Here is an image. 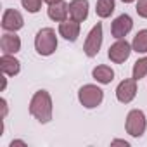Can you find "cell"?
Wrapping results in <instances>:
<instances>
[{"instance_id": "1", "label": "cell", "mask_w": 147, "mask_h": 147, "mask_svg": "<svg viewBox=\"0 0 147 147\" xmlns=\"http://www.w3.org/2000/svg\"><path fill=\"white\" fill-rule=\"evenodd\" d=\"M52 97L47 90H38L30 100V114L42 125L52 119Z\"/></svg>"}, {"instance_id": "2", "label": "cell", "mask_w": 147, "mask_h": 147, "mask_svg": "<svg viewBox=\"0 0 147 147\" xmlns=\"http://www.w3.org/2000/svg\"><path fill=\"white\" fill-rule=\"evenodd\" d=\"M35 49L40 55L49 57L57 49V36L52 28H42L35 36Z\"/></svg>"}, {"instance_id": "3", "label": "cell", "mask_w": 147, "mask_h": 147, "mask_svg": "<svg viewBox=\"0 0 147 147\" xmlns=\"http://www.w3.org/2000/svg\"><path fill=\"white\" fill-rule=\"evenodd\" d=\"M78 100H80V104L83 107L94 109V107H97V106L102 104V100H104V90L100 87H97V85H92V83L83 85L78 90Z\"/></svg>"}, {"instance_id": "4", "label": "cell", "mask_w": 147, "mask_h": 147, "mask_svg": "<svg viewBox=\"0 0 147 147\" xmlns=\"http://www.w3.org/2000/svg\"><path fill=\"white\" fill-rule=\"evenodd\" d=\"M125 128H126V133L138 138L145 133V128H147V119H145V114L144 111L140 109H131L128 114H126V121H125Z\"/></svg>"}, {"instance_id": "5", "label": "cell", "mask_w": 147, "mask_h": 147, "mask_svg": "<svg viewBox=\"0 0 147 147\" xmlns=\"http://www.w3.org/2000/svg\"><path fill=\"white\" fill-rule=\"evenodd\" d=\"M102 38H104V35H102V24L97 23L90 30V33L87 35L85 43H83V52H85L87 57H95L99 54V50L102 47Z\"/></svg>"}, {"instance_id": "6", "label": "cell", "mask_w": 147, "mask_h": 147, "mask_svg": "<svg viewBox=\"0 0 147 147\" xmlns=\"http://www.w3.org/2000/svg\"><path fill=\"white\" fill-rule=\"evenodd\" d=\"M131 52H133L131 43H128L125 38H119V40H116V42L109 47L107 57H109L114 64H121V62H125V61L130 57Z\"/></svg>"}, {"instance_id": "7", "label": "cell", "mask_w": 147, "mask_h": 147, "mask_svg": "<svg viewBox=\"0 0 147 147\" xmlns=\"http://www.w3.org/2000/svg\"><path fill=\"white\" fill-rule=\"evenodd\" d=\"M137 95V80L135 78H126L116 87V99L121 104H130Z\"/></svg>"}, {"instance_id": "8", "label": "cell", "mask_w": 147, "mask_h": 147, "mask_svg": "<svg viewBox=\"0 0 147 147\" xmlns=\"http://www.w3.org/2000/svg\"><path fill=\"white\" fill-rule=\"evenodd\" d=\"M24 26V19H23V14L16 9H5L4 11V16H2V28L5 31H19L21 28Z\"/></svg>"}, {"instance_id": "9", "label": "cell", "mask_w": 147, "mask_h": 147, "mask_svg": "<svg viewBox=\"0 0 147 147\" xmlns=\"http://www.w3.org/2000/svg\"><path fill=\"white\" fill-rule=\"evenodd\" d=\"M131 28H133V19L128 14H121V16H118L113 21V24H111V35L116 40H119V38H125L131 31Z\"/></svg>"}, {"instance_id": "10", "label": "cell", "mask_w": 147, "mask_h": 147, "mask_svg": "<svg viewBox=\"0 0 147 147\" xmlns=\"http://www.w3.org/2000/svg\"><path fill=\"white\" fill-rule=\"evenodd\" d=\"M59 35L67 42H76V38L80 36V23L71 18L59 23Z\"/></svg>"}, {"instance_id": "11", "label": "cell", "mask_w": 147, "mask_h": 147, "mask_svg": "<svg viewBox=\"0 0 147 147\" xmlns=\"http://www.w3.org/2000/svg\"><path fill=\"white\" fill-rule=\"evenodd\" d=\"M0 49L4 54H18L21 50V38L16 33L7 31L0 38Z\"/></svg>"}, {"instance_id": "12", "label": "cell", "mask_w": 147, "mask_h": 147, "mask_svg": "<svg viewBox=\"0 0 147 147\" xmlns=\"http://www.w3.org/2000/svg\"><path fill=\"white\" fill-rule=\"evenodd\" d=\"M69 18L78 23H83L88 18V0H71L69 2Z\"/></svg>"}, {"instance_id": "13", "label": "cell", "mask_w": 147, "mask_h": 147, "mask_svg": "<svg viewBox=\"0 0 147 147\" xmlns=\"http://www.w3.org/2000/svg\"><path fill=\"white\" fill-rule=\"evenodd\" d=\"M0 69L7 76H16L21 71V62L14 57V54H2V57H0Z\"/></svg>"}, {"instance_id": "14", "label": "cell", "mask_w": 147, "mask_h": 147, "mask_svg": "<svg viewBox=\"0 0 147 147\" xmlns=\"http://www.w3.org/2000/svg\"><path fill=\"white\" fill-rule=\"evenodd\" d=\"M47 14L52 21L55 23H62L67 19L69 16V4H66L64 0H61V2H55V4H50L49 9H47Z\"/></svg>"}, {"instance_id": "15", "label": "cell", "mask_w": 147, "mask_h": 147, "mask_svg": "<svg viewBox=\"0 0 147 147\" xmlns=\"http://www.w3.org/2000/svg\"><path fill=\"white\" fill-rule=\"evenodd\" d=\"M92 76H94V80L97 83L107 85V83H111L114 80V71H113V67H109L106 64H100V66H95L92 69Z\"/></svg>"}, {"instance_id": "16", "label": "cell", "mask_w": 147, "mask_h": 147, "mask_svg": "<svg viewBox=\"0 0 147 147\" xmlns=\"http://www.w3.org/2000/svg\"><path fill=\"white\" fill-rule=\"evenodd\" d=\"M131 49L137 54H147V30H140L131 42Z\"/></svg>"}, {"instance_id": "17", "label": "cell", "mask_w": 147, "mask_h": 147, "mask_svg": "<svg viewBox=\"0 0 147 147\" xmlns=\"http://www.w3.org/2000/svg\"><path fill=\"white\" fill-rule=\"evenodd\" d=\"M116 9V4H114V0H97V5H95V12L99 18L106 19L109 18Z\"/></svg>"}, {"instance_id": "18", "label": "cell", "mask_w": 147, "mask_h": 147, "mask_svg": "<svg viewBox=\"0 0 147 147\" xmlns=\"http://www.w3.org/2000/svg\"><path fill=\"white\" fill-rule=\"evenodd\" d=\"M145 75H147V55L142 57V59H138L133 64V69H131V78H135L137 82L142 80Z\"/></svg>"}, {"instance_id": "19", "label": "cell", "mask_w": 147, "mask_h": 147, "mask_svg": "<svg viewBox=\"0 0 147 147\" xmlns=\"http://www.w3.org/2000/svg\"><path fill=\"white\" fill-rule=\"evenodd\" d=\"M42 2L43 0H21V5L30 12V14H36L42 9Z\"/></svg>"}, {"instance_id": "20", "label": "cell", "mask_w": 147, "mask_h": 147, "mask_svg": "<svg viewBox=\"0 0 147 147\" xmlns=\"http://www.w3.org/2000/svg\"><path fill=\"white\" fill-rule=\"evenodd\" d=\"M135 11L140 18L147 19V0H137V5H135Z\"/></svg>"}, {"instance_id": "21", "label": "cell", "mask_w": 147, "mask_h": 147, "mask_svg": "<svg viewBox=\"0 0 147 147\" xmlns=\"http://www.w3.org/2000/svg\"><path fill=\"white\" fill-rule=\"evenodd\" d=\"M0 107H2V119H5V116H7V113H9V106H7V100L5 99H0Z\"/></svg>"}, {"instance_id": "22", "label": "cell", "mask_w": 147, "mask_h": 147, "mask_svg": "<svg viewBox=\"0 0 147 147\" xmlns=\"http://www.w3.org/2000/svg\"><path fill=\"white\" fill-rule=\"evenodd\" d=\"M111 145H125V147H130V142H126V140H119V138H114V140L111 142Z\"/></svg>"}, {"instance_id": "23", "label": "cell", "mask_w": 147, "mask_h": 147, "mask_svg": "<svg viewBox=\"0 0 147 147\" xmlns=\"http://www.w3.org/2000/svg\"><path fill=\"white\" fill-rule=\"evenodd\" d=\"M5 88H7V75H4V76H2V88H0V90L4 92Z\"/></svg>"}, {"instance_id": "24", "label": "cell", "mask_w": 147, "mask_h": 147, "mask_svg": "<svg viewBox=\"0 0 147 147\" xmlns=\"http://www.w3.org/2000/svg\"><path fill=\"white\" fill-rule=\"evenodd\" d=\"M14 145H26V142L24 140H12L11 142V147H14Z\"/></svg>"}, {"instance_id": "25", "label": "cell", "mask_w": 147, "mask_h": 147, "mask_svg": "<svg viewBox=\"0 0 147 147\" xmlns=\"http://www.w3.org/2000/svg\"><path fill=\"white\" fill-rule=\"evenodd\" d=\"M43 2H45V4H49V5H50V4H55V2H61V0H43Z\"/></svg>"}, {"instance_id": "26", "label": "cell", "mask_w": 147, "mask_h": 147, "mask_svg": "<svg viewBox=\"0 0 147 147\" xmlns=\"http://www.w3.org/2000/svg\"><path fill=\"white\" fill-rule=\"evenodd\" d=\"M121 2H125V4H131V2H135V0H121Z\"/></svg>"}]
</instances>
